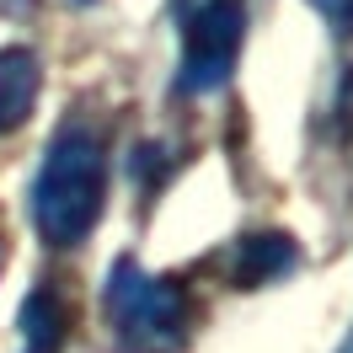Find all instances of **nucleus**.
I'll return each instance as SVG.
<instances>
[{
	"label": "nucleus",
	"instance_id": "nucleus-2",
	"mask_svg": "<svg viewBox=\"0 0 353 353\" xmlns=\"http://www.w3.org/2000/svg\"><path fill=\"white\" fill-rule=\"evenodd\" d=\"M102 316H108L112 337L123 353H182L188 332H193V300L188 289L150 273L134 257H118L102 279Z\"/></svg>",
	"mask_w": 353,
	"mask_h": 353
},
{
	"label": "nucleus",
	"instance_id": "nucleus-10",
	"mask_svg": "<svg viewBox=\"0 0 353 353\" xmlns=\"http://www.w3.org/2000/svg\"><path fill=\"white\" fill-rule=\"evenodd\" d=\"M337 353H353V332H348V343H343V348H337Z\"/></svg>",
	"mask_w": 353,
	"mask_h": 353
},
{
	"label": "nucleus",
	"instance_id": "nucleus-5",
	"mask_svg": "<svg viewBox=\"0 0 353 353\" xmlns=\"http://www.w3.org/2000/svg\"><path fill=\"white\" fill-rule=\"evenodd\" d=\"M43 91V59L27 43H6L0 48V134H17L38 108Z\"/></svg>",
	"mask_w": 353,
	"mask_h": 353
},
{
	"label": "nucleus",
	"instance_id": "nucleus-6",
	"mask_svg": "<svg viewBox=\"0 0 353 353\" xmlns=\"http://www.w3.org/2000/svg\"><path fill=\"white\" fill-rule=\"evenodd\" d=\"M70 343V305L59 300V289H27V300L17 305V353H65Z\"/></svg>",
	"mask_w": 353,
	"mask_h": 353
},
{
	"label": "nucleus",
	"instance_id": "nucleus-7",
	"mask_svg": "<svg viewBox=\"0 0 353 353\" xmlns=\"http://www.w3.org/2000/svg\"><path fill=\"white\" fill-rule=\"evenodd\" d=\"M172 166H176V155L166 150V145H134V155H129V172H134V182H139V193H155L166 176H172Z\"/></svg>",
	"mask_w": 353,
	"mask_h": 353
},
{
	"label": "nucleus",
	"instance_id": "nucleus-9",
	"mask_svg": "<svg viewBox=\"0 0 353 353\" xmlns=\"http://www.w3.org/2000/svg\"><path fill=\"white\" fill-rule=\"evenodd\" d=\"M316 11H321V22L337 32V38H348L353 32V0H310Z\"/></svg>",
	"mask_w": 353,
	"mask_h": 353
},
{
	"label": "nucleus",
	"instance_id": "nucleus-1",
	"mask_svg": "<svg viewBox=\"0 0 353 353\" xmlns=\"http://www.w3.org/2000/svg\"><path fill=\"white\" fill-rule=\"evenodd\" d=\"M32 230L43 246H81L108 209V139L91 123H59L32 176Z\"/></svg>",
	"mask_w": 353,
	"mask_h": 353
},
{
	"label": "nucleus",
	"instance_id": "nucleus-4",
	"mask_svg": "<svg viewBox=\"0 0 353 353\" xmlns=\"http://www.w3.org/2000/svg\"><path fill=\"white\" fill-rule=\"evenodd\" d=\"M294 268H300V241L289 230H246L225 246V284L230 289L284 284Z\"/></svg>",
	"mask_w": 353,
	"mask_h": 353
},
{
	"label": "nucleus",
	"instance_id": "nucleus-8",
	"mask_svg": "<svg viewBox=\"0 0 353 353\" xmlns=\"http://www.w3.org/2000/svg\"><path fill=\"white\" fill-rule=\"evenodd\" d=\"M332 129H337V139H353V65L343 70L337 97H332Z\"/></svg>",
	"mask_w": 353,
	"mask_h": 353
},
{
	"label": "nucleus",
	"instance_id": "nucleus-3",
	"mask_svg": "<svg viewBox=\"0 0 353 353\" xmlns=\"http://www.w3.org/2000/svg\"><path fill=\"white\" fill-rule=\"evenodd\" d=\"M176 91L220 97L246 48V0H176Z\"/></svg>",
	"mask_w": 353,
	"mask_h": 353
},
{
	"label": "nucleus",
	"instance_id": "nucleus-11",
	"mask_svg": "<svg viewBox=\"0 0 353 353\" xmlns=\"http://www.w3.org/2000/svg\"><path fill=\"white\" fill-rule=\"evenodd\" d=\"M70 6H97V0H70Z\"/></svg>",
	"mask_w": 353,
	"mask_h": 353
}]
</instances>
